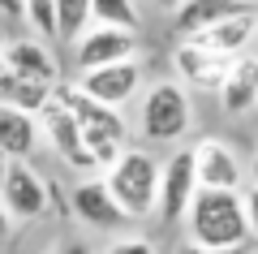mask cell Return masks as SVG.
<instances>
[{"mask_svg": "<svg viewBox=\"0 0 258 254\" xmlns=\"http://www.w3.org/2000/svg\"><path fill=\"white\" fill-rule=\"evenodd\" d=\"M185 233L189 241L207 250H237L249 245V216H245V194L241 190H203L194 194L185 211Z\"/></svg>", "mask_w": 258, "mask_h": 254, "instance_id": "obj_1", "label": "cell"}, {"mask_svg": "<svg viewBox=\"0 0 258 254\" xmlns=\"http://www.w3.org/2000/svg\"><path fill=\"white\" fill-rule=\"evenodd\" d=\"M52 99L64 104V108L78 117V129H82L86 146H91L95 164H99V173H103V168H112V164L120 160V151L129 146V121H125V112L108 108V104H99V99H91L78 82H56V86H52Z\"/></svg>", "mask_w": 258, "mask_h": 254, "instance_id": "obj_2", "label": "cell"}, {"mask_svg": "<svg viewBox=\"0 0 258 254\" xmlns=\"http://www.w3.org/2000/svg\"><path fill=\"white\" fill-rule=\"evenodd\" d=\"M103 181H108L116 207L125 211L129 220H147L155 216L159 202V160L142 146H125L120 160L112 168H103Z\"/></svg>", "mask_w": 258, "mask_h": 254, "instance_id": "obj_3", "label": "cell"}, {"mask_svg": "<svg viewBox=\"0 0 258 254\" xmlns=\"http://www.w3.org/2000/svg\"><path fill=\"white\" fill-rule=\"evenodd\" d=\"M194 125V99L181 78H159L138 104V134L147 142H181Z\"/></svg>", "mask_w": 258, "mask_h": 254, "instance_id": "obj_4", "label": "cell"}, {"mask_svg": "<svg viewBox=\"0 0 258 254\" xmlns=\"http://www.w3.org/2000/svg\"><path fill=\"white\" fill-rule=\"evenodd\" d=\"M194 194H198V168H194V146L172 151L159 164V202H155V220L159 224H181L189 211Z\"/></svg>", "mask_w": 258, "mask_h": 254, "instance_id": "obj_5", "label": "cell"}, {"mask_svg": "<svg viewBox=\"0 0 258 254\" xmlns=\"http://www.w3.org/2000/svg\"><path fill=\"white\" fill-rule=\"evenodd\" d=\"M39 129H43V138H47V146H52L56 155H60V164H69L74 173H99V164H95V155H91V146H86V138H82V129H78V117L64 104H56V99H47L43 104V112H39Z\"/></svg>", "mask_w": 258, "mask_h": 254, "instance_id": "obj_6", "label": "cell"}, {"mask_svg": "<svg viewBox=\"0 0 258 254\" xmlns=\"http://www.w3.org/2000/svg\"><path fill=\"white\" fill-rule=\"evenodd\" d=\"M138 56H142L138 30H116V26H99V22H91V30L74 43L78 73L103 69V65H116V61H138Z\"/></svg>", "mask_w": 258, "mask_h": 254, "instance_id": "obj_7", "label": "cell"}, {"mask_svg": "<svg viewBox=\"0 0 258 254\" xmlns=\"http://www.w3.org/2000/svg\"><path fill=\"white\" fill-rule=\"evenodd\" d=\"M78 86L108 108H125L142 91V61H116V65H103V69H86L78 73Z\"/></svg>", "mask_w": 258, "mask_h": 254, "instance_id": "obj_8", "label": "cell"}, {"mask_svg": "<svg viewBox=\"0 0 258 254\" xmlns=\"http://www.w3.org/2000/svg\"><path fill=\"white\" fill-rule=\"evenodd\" d=\"M0 198L9 220H39L47 216V181L30 168V160H13L5 181H0Z\"/></svg>", "mask_w": 258, "mask_h": 254, "instance_id": "obj_9", "label": "cell"}, {"mask_svg": "<svg viewBox=\"0 0 258 254\" xmlns=\"http://www.w3.org/2000/svg\"><path fill=\"white\" fill-rule=\"evenodd\" d=\"M69 216L82 220L86 228H99V233H108V228H120L125 224V211L116 207V198H112L108 181L103 177H82V181L69 190Z\"/></svg>", "mask_w": 258, "mask_h": 254, "instance_id": "obj_10", "label": "cell"}, {"mask_svg": "<svg viewBox=\"0 0 258 254\" xmlns=\"http://www.w3.org/2000/svg\"><path fill=\"white\" fill-rule=\"evenodd\" d=\"M194 168H198L203 190H241V181H245V168H241L237 151L215 134L194 142Z\"/></svg>", "mask_w": 258, "mask_h": 254, "instance_id": "obj_11", "label": "cell"}, {"mask_svg": "<svg viewBox=\"0 0 258 254\" xmlns=\"http://www.w3.org/2000/svg\"><path fill=\"white\" fill-rule=\"evenodd\" d=\"M172 65H176V73H181V82L189 91H220V82H224L232 61L228 56H215L211 47L194 43V39H181L176 52H172Z\"/></svg>", "mask_w": 258, "mask_h": 254, "instance_id": "obj_12", "label": "cell"}, {"mask_svg": "<svg viewBox=\"0 0 258 254\" xmlns=\"http://www.w3.org/2000/svg\"><path fill=\"white\" fill-rule=\"evenodd\" d=\"M5 61H9V69L18 73V78H30V82H43V86H56L60 82V61H56V52L47 47V39H9L5 43Z\"/></svg>", "mask_w": 258, "mask_h": 254, "instance_id": "obj_13", "label": "cell"}, {"mask_svg": "<svg viewBox=\"0 0 258 254\" xmlns=\"http://www.w3.org/2000/svg\"><path fill=\"white\" fill-rule=\"evenodd\" d=\"M220 108L228 112V117H245V112L258 108V52H245L237 56V61L228 65V73H224L220 82Z\"/></svg>", "mask_w": 258, "mask_h": 254, "instance_id": "obj_14", "label": "cell"}, {"mask_svg": "<svg viewBox=\"0 0 258 254\" xmlns=\"http://www.w3.org/2000/svg\"><path fill=\"white\" fill-rule=\"evenodd\" d=\"M258 39V9L249 13H237V18H224L215 22L211 30H203V35H194V43L211 47L215 56H228V61H237V56L249 52V43Z\"/></svg>", "mask_w": 258, "mask_h": 254, "instance_id": "obj_15", "label": "cell"}, {"mask_svg": "<svg viewBox=\"0 0 258 254\" xmlns=\"http://www.w3.org/2000/svg\"><path fill=\"white\" fill-rule=\"evenodd\" d=\"M249 9L254 5H245V0H185L181 9L172 13V30H176V39H194L203 30H211L215 22L249 13Z\"/></svg>", "mask_w": 258, "mask_h": 254, "instance_id": "obj_16", "label": "cell"}, {"mask_svg": "<svg viewBox=\"0 0 258 254\" xmlns=\"http://www.w3.org/2000/svg\"><path fill=\"white\" fill-rule=\"evenodd\" d=\"M39 138H43L39 117L13 108V104H0V151L9 160H30L39 151Z\"/></svg>", "mask_w": 258, "mask_h": 254, "instance_id": "obj_17", "label": "cell"}, {"mask_svg": "<svg viewBox=\"0 0 258 254\" xmlns=\"http://www.w3.org/2000/svg\"><path fill=\"white\" fill-rule=\"evenodd\" d=\"M91 0H56V43L74 47L91 30Z\"/></svg>", "mask_w": 258, "mask_h": 254, "instance_id": "obj_18", "label": "cell"}, {"mask_svg": "<svg viewBox=\"0 0 258 254\" xmlns=\"http://www.w3.org/2000/svg\"><path fill=\"white\" fill-rule=\"evenodd\" d=\"M91 18L99 26H116V30H138L142 13L134 0H91Z\"/></svg>", "mask_w": 258, "mask_h": 254, "instance_id": "obj_19", "label": "cell"}, {"mask_svg": "<svg viewBox=\"0 0 258 254\" xmlns=\"http://www.w3.org/2000/svg\"><path fill=\"white\" fill-rule=\"evenodd\" d=\"M22 22H26L39 39L56 43V0H26V18Z\"/></svg>", "mask_w": 258, "mask_h": 254, "instance_id": "obj_20", "label": "cell"}, {"mask_svg": "<svg viewBox=\"0 0 258 254\" xmlns=\"http://www.w3.org/2000/svg\"><path fill=\"white\" fill-rule=\"evenodd\" d=\"M103 254H155V241H147V237H116Z\"/></svg>", "mask_w": 258, "mask_h": 254, "instance_id": "obj_21", "label": "cell"}, {"mask_svg": "<svg viewBox=\"0 0 258 254\" xmlns=\"http://www.w3.org/2000/svg\"><path fill=\"white\" fill-rule=\"evenodd\" d=\"M172 254H249V245H237V250H207V245H198V241H181Z\"/></svg>", "mask_w": 258, "mask_h": 254, "instance_id": "obj_22", "label": "cell"}, {"mask_svg": "<svg viewBox=\"0 0 258 254\" xmlns=\"http://www.w3.org/2000/svg\"><path fill=\"white\" fill-rule=\"evenodd\" d=\"M245 216H249V237H258V181L245 190Z\"/></svg>", "mask_w": 258, "mask_h": 254, "instance_id": "obj_23", "label": "cell"}, {"mask_svg": "<svg viewBox=\"0 0 258 254\" xmlns=\"http://www.w3.org/2000/svg\"><path fill=\"white\" fill-rule=\"evenodd\" d=\"M13 78H18V73L9 69V61H5V43H0V99H5V95H9V86H13Z\"/></svg>", "mask_w": 258, "mask_h": 254, "instance_id": "obj_24", "label": "cell"}, {"mask_svg": "<svg viewBox=\"0 0 258 254\" xmlns=\"http://www.w3.org/2000/svg\"><path fill=\"white\" fill-rule=\"evenodd\" d=\"M52 254H95V250H91L86 241H78V237H69V241H60Z\"/></svg>", "mask_w": 258, "mask_h": 254, "instance_id": "obj_25", "label": "cell"}, {"mask_svg": "<svg viewBox=\"0 0 258 254\" xmlns=\"http://www.w3.org/2000/svg\"><path fill=\"white\" fill-rule=\"evenodd\" d=\"M0 18H26V0H0Z\"/></svg>", "mask_w": 258, "mask_h": 254, "instance_id": "obj_26", "label": "cell"}, {"mask_svg": "<svg viewBox=\"0 0 258 254\" xmlns=\"http://www.w3.org/2000/svg\"><path fill=\"white\" fill-rule=\"evenodd\" d=\"M9 224H13V220H9V211H5V198H0V241L9 237Z\"/></svg>", "mask_w": 258, "mask_h": 254, "instance_id": "obj_27", "label": "cell"}, {"mask_svg": "<svg viewBox=\"0 0 258 254\" xmlns=\"http://www.w3.org/2000/svg\"><path fill=\"white\" fill-rule=\"evenodd\" d=\"M151 5H155V9H168V13H176L185 5V0H151Z\"/></svg>", "mask_w": 258, "mask_h": 254, "instance_id": "obj_28", "label": "cell"}, {"mask_svg": "<svg viewBox=\"0 0 258 254\" xmlns=\"http://www.w3.org/2000/svg\"><path fill=\"white\" fill-rule=\"evenodd\" d=\"M9 164H13V160H9L5 151H0V181H5V173H9Z\"/></svg>", "mask_w": 258, "mask_h": 254, "instance_id": "obj_29", "label": "cell"}, {"mask_svg": "<svg viewBox=\"0 0 258 254\" xmlns=\"http://www.w3.org/2000/svg\"><path fill=\"white\" fill-rule=\"evenodd\" d=\"M249 177H254V181H258V151H254V164H249Z\"/></svg>", "mask_w": 258, "mask_h": 254, "instance_id": "obj_30", "label": "cell"}, {"mask_svg": "<svg viewBox=\"0 0 258 254\" xmlns=\"http://www.w3.org/2000/svg\"><path fill=\"white\" fill-rule=\"evenodd\" d=\"M245 5H254V9H258V0H245Z\"/></svg>", "mask_w": 258, "mask_h": 254, "instance_id": "obj_31", "label": "cell"}, {"mask_svg": "<svg viewBox=\"0 0 258 254\" xmlns=\"http://www.w3.org/2000/svg\"><path fill=\"white\" fill-rule=\"evenodd\" d=\"M254 47H258V39H254Z\"/></svg>", "mask_w": 258, "mask_h": 254, "instance_id": "obj_32", "label": "cell"}]
</instances>
